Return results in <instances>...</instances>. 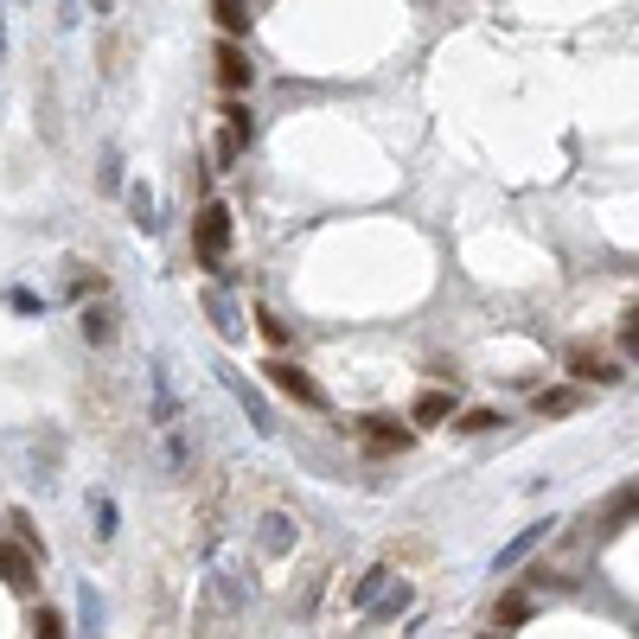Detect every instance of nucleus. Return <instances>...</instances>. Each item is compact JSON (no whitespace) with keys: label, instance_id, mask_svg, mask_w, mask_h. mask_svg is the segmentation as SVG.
<instances>
[{"label":"nucleus","instance_id":"7ed1b4c3","mask_svg":"<svg viewBox=\"0 0 639 639\" xmlns=\"http://www.w3.org/2000/svg\"><path fill=\"white\" fill-rule=\"evenodd\" d=\"M563 365L575 384H620L627 377V365H620V352H607V345H569Z\"/></svg>","mask_w":639,"mask_h":639},{"label":"nucleus","instance_id":"1a4fd4ad","mask_svg":"<svg viewBox=\"0 0 639 639\" xmlns=\"http://www.w3.org/2000/svg\"><path fill=\"white\" fill-rule=\"evenodd\" d=\"M544 537H550V525H525L518 537H512V544H505V550H499V557H492V575H512V569L525 563V557L537 550V544H544Z\"/></svg>","mask_w":639,"mask_h":639},{"label":"nucleus","instance_id":"2eb2a0df","mask_svg":"<svg viewBox=\"0 0 639 639\" xmlns=\"http://www.w3.org/2000/svg\"><path fill=\"white\" fill-rule=\"evenodd\" d=\"M415 595H410V582H397V589H390V595H377V607H372V620H397V614H403V607H410Z\"/></svg>","mask_w":639,"mask_h":639},{"label":"nucleus","instance_id":"a211bd4d","mask_svg":"<svg viewBox=\"0 0 639 639\" xmlns=\"http://www.w3.org/2000/svg\"><path fill=\"white\" fill-rule=\"evenodd\" d=\"M530 410H537V415H563V410H575V390H544Z\"/></svg>","mask_w":639,"mask_h":639},{"label":"nucleus","instance_id":"9d476101","mask_svg":"<svg viewBox=\"0 0 639 639\" xmlns=\"http://www.w3.org/2000/svg\"><path fill=\"white\" fill-rule=\"evenodd\" d=\"M390 582H397V569H390V563H372L365 575H358V582H352V595H345V602L358 607V614H372V607H377V595H384Z\"/></svg>","mask_w":639,"mask_h":639},{"label":"nucleus","instance_id":"6ab92c4d","mask_svg":"<svg viewBox=\"0 0 639 639\" xmlns=\"http://www.w3.org/2000/svg\"><path fill=\"white\" fill-rule=\"evenodd\" d=\"M499 422H505L499 410H467L460 422H454V429H467V435H487V429H499Z\"/></svg>","mask_w":639,"mask_h":639},{"label":"nucleus","instance_id":"423d86ee","mask_svg":"<svg viewBox=\"0 0 639 639\" xmlns=\"http://www.w3.org/2000/svg\"><path fill=\"white\" fill-rule=\"evenodd\" d=\"M0 582H7V589H20V595H33V589H38L33 544H0Z\"/></svg>","mask_w":639,"mask_h":639},{"label":"nucleus","instance_id":"f3484780","mask_svg":"<svg viewBox=\"0 0 639 639\" xmlns=\"http://www.w3.org/2000/svg\"><path fill=\"white\" fill-rule=\"evenodd\" d=\"M256 327H263V339H269V345H288V320H282L275 307H256Z\"/></svg>","mask_w":639,"mask_h":639},{"label":"nucleus","instance_id":"0eeeda50","mask_svg":"<svg viewBox=\"0 0 639 639\" xmlns=\"http://www.w3.org/2000/svg\"><path fill=\"white\" fill-rule=\"evenodd\" d=\"M77 333H83V345H115V301H83V313H77Z\"/></svg>","mask_w":639,"mask_h":639},{"label":"nucleus","instance_id":"f257e3e1","mask_svg":"<svg viewBox=\"0 0 639 639\" xmlns=\"http://www.w3.org/2000/svg\"><path fill=\"white\" fill-rule=\"evenodd\" d=\"M230 237H237L230 205H225V198H205V205H198V218H192V263L205 269V275H225Z\"/></svg>","mask_w":639,"mask_h":639},{"label":"nucleus","instance_id":"39448f33","mask_svg":"<svg viewBox=\"0 0 639 639\" xmlns=\"http://www.w3.org/2000/svg\"><path fill=\"white\" fill-rule=\"evenodd\" d=\"M212 65H218V90H225L230 103H237V96H243V90H250V83H256V65H250V52H243V45H230V38H218V52H212Z\"/></svg>","mask_w":639,"mask_h":639},{"label":"nucleus","instance_id":"4468645a","mask_svg":"<svg viewBox=\"0 0 639 639\" xmlns=\"http://www.w3.org/2000/svg\"><path fill=\"white\" fill-rule=\"evenodd\" d=\"M263 557H282V550H288V544H295V530H288V525H295V518H282V512H275V518H263Z\"/></svg>","mask_w":639,"mask_h":639},{"label":"nucleus","instance_id":"f8f14e48","mask_svg":"<svg viewBox=\"0 0 639 639\" xmlns=\"http://www.w3.org/2000/svg\"><path fill=\"white\" fill-rule=\"evenodd\" d=\"M212 20H218V33H225L230 45H243V38H250V26H256V7H237V0H218V7H212Z\"/></svg>","mask_w":639,"mask_h":639},{"label":"nucleus","instance_id":"f03ea898","mask_svg":"<svg viewBox=\"0 0 639 639\" xmlns=\"http://www.w3.org/2000/svg\"><path fill=\"white\" fill-rule=\"evenodd\" d=\"M263 377L288 397V403H301V410H327V390L313 384V372L307 365H295V358H269L263 365Z\"/></svg>","mask_w":639,"mask_h":639},{"label":"nucleus","instance_id":"6e6552de","mask_svg":"<svg viewBox=\"0 0 639 639\" xmlns=\"http://www.w3.org/2000/svg\"><path fill=\"white\" fill-rule=\"evenodd\" d=\"M358 442L372 454H397V448H410V429H397L390 415H365V422H358Z\"/></svg>","mask_w":639,"mask_h":639},{"label":"nucleus","instance_id":"9b49d317","mask_svg":"<svg viewBox=\"0 0 639 639\" xmlns=\"http://www.w3.org/2000/svg\"><path fill=\"white\" fill-rule=\"evenodd\" d=\"M410 422L415 429H435V422H454V390H422L410 403Z\"/></svg>","mask_w":639,"mask_h":639},{"label":"nucleus","instance_id":"4be33fe9","mask_svg":"<svg viewBox=\"0 0 639 639\" xmlns=\"http://www.w3.org/2000/svg\"><path fill=\"white\" fill-rule=\"evenodd\" d=\"M96 530H103V537H115V499H96Z\"/></svg>","mask_w":639,"mask_h":639},{"label":"nucleus","instance_id":"dca6fc26","mask_svg":"<svg viewBox=\"0 0 639 639\" xmlns=\"http://www.w3.org/2000/svg\"><path fill=\"white\" fill-rule=\"evenodd\" d=\"M33 639H65V614L58 607H33Z\"/></svg>","mask_w":639,"mask_h":639},{"label":"nucleus","instance_id":"412c9836","mask_svg":"<svg viewBox=\"0 0 639 639\" xmlns=\"http://www.w3.org/2000/svg\"><path fill=\"white\" fill-rule=\"evenodd\" d=\"M620 345H627V358H639V307L627 313V327H620Z\"/></svg>","mask_w":639,"mask_h":639},{"label":"nucleus","instance_id":"aec40b11","mask_svg":"<svg viewBox=\"0 0 639 639\" xmlns=\"http://www.w3.org/2000/svg\"><path fill=\"white\" fill-rule=\"evenodd\" d=\"M128 212H135V225H141V230H153V198H148V186H128Z\"/></svg>","mask_w":639,"mask_h":639},{"label":"nucleus","instance_id":"ddd939ff","mask_svg":"<svg viewBox=\"0 0 639 639\" xmlns=\"http://www.w3.org/2000/svg\"><path fill=\"white\" fill-rule=\"evenodd\" d=\"M525 620H530V602L525 595H505V602L492 607V639H512Z\"/></svg>","mask_w":639,"mask_h":639},{"label":"nucleus","instance_id":"20e7f679","mask_svg":"<svg viewBox=\"0 0 639 639\" xmlns=\"http://www.w3.org/2000/svg\"><path fill=\"white\" fill-rule=\"evenodd\" d=\"M250 135H256V122H250V103H225V128H218V141H212V160L218 167H237L243 148H250Z\"/></svg>","mask_w":639,"mask_h":639}]
</instances>
